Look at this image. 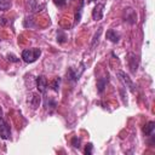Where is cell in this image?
Listing matches in <instances>:
<instances>
[{"label": "cell", "instance_id": "cell-1", "mask_svg": "<svg viewBox=\"0 0 155 155\" xmlns=\"http://www.w3.org/2000/svg\"><path fill=\"white\" fill-rule=\"evenodd\" d=\"M41 54L40 48H28L22 52V58L25 63H33L35 62Z\"/></svg>", "mask_w": 155, "mask_h": 155}, {"label": "cell", "instance_id": "cell-2", "mask_svg": "<svg viewBox=\"0 0 155 155\" xmlns=\"http://www.w3.org/2000/svg\"><path fill=\"white\" fill-rule=\"evenodd\" d=\"M116 76H117L119 80L122 82V85H124L125 87H127L131 92H134V91H136V85H134V82L131 80V78H130L125 71L117 70V71H116Z\"/></svg>", "mask_w": 155, "mask_h": 155}, {"label": "cell", "instance_id": "cell-3", "mask_svg": "<svg viewBox=\"0 0 155 155\" xmlns=\"http://www.w3.org/2000/svg\"><path fill=\"white\" fill-rule=\"evenodd\" d=\"M0 137L2 139H10L11 138V128L8 124L0 116Z\"/></svg>", "mask_w": 155, "mask_h": 155}, {"label": "cell", "instance_id": "cell-4", "mask_svg": "<svg viewBox=\"0 0 155 155\" xmlns=\"http://www.w3.org/2000/svg\"><path fill=\"white\" fill-rule=\"evenodd\" d=\"M127 62H128V67H130L131 73L134 74L138 69V57L136 56V53H133V52L127 53Z\"/></svg>", "mask_w": 155, "mask_h": 155}, {"label": "cell", "instance_id": "cell-5", "mask_svg": "<svg viewBox=\"0 0 155 155\" xmlns=\"http://www.w3.org/2000/svg\"><path fill=\"white\" fill-rule=\"evenodd\" d=\"M124 18H125V22H127V23H130V24H134V23L137 22V13L134 12L133 8L127 7V8H125Z\"/></svg>", "mask_w": 155, "mask_h": 155}, {"label": "cell", "instance_id": "cell-6", "mask_svg": "<svg viewBox=\"0 0 155 155\" xmlns=\"http://www.w3.org/2000/svg\"><path fill=\"white\" fill-rule=\"evenodd\" d=\"M103 10H104V5L103 4H97L92 11V18L94 21H101L103 17Z\"/></svg>", "mask_w": 155, "mask_h": 155}, {"label": "cell", "instance_id": "cell-7", "mask_svg": "<svg viewBox=\"0 0 155 155\" xmlns=\"http://www.w3.org/2000/svg\"><path fill=\"white\" fill-rule=\"evenodd\" d=\"M47 87V79L44 75H40L36 78V88L40 93H44Z\"/></svg>", "mask_w": 155, "mask_h": 155}, {"label": "cell", "instance_id": "cell-8", "mask_svg": "<svg viewBox=\"0 0 155 155\" xmlns=\"http://www.w3.org/2000/svg\"><path fill=\"white\" fill-rule=\"evenodd\" d=\"M28 7L31 12H40L45 8V4H39L36 0H28Z\"/></svg>", "mask_w": 155, "mask_h": 155}, {"label": "cell", "instance_id": "cell-9", "mask_svg": "<svg viewBox=\"0 0 155 155\" xmlns=\"http://www.w3.org/2000/svg\"><path fill=\"white\" fill-rule=\"evenodd\" d=\"M108 81H109L108 75H107V76H103V78H99V79L97 80V90H98L99 93H102V92L104 91V88L107 87Z\"/></svg>", "mask_w": 155, "mask_h": 155}, {"label": "cell", "instance_id": "cell-10", "mask_svg": "<svg viewBox=\"0 0 155 155\" xmlns=\"http://www.w3.org/2000/svg\"><path fill=\"white\" fill-rule=\"evenodd\" d=\"M107 39H108L109 41H111V42H117L119 39H120V34L116 33L114 29H109V30L107 31Z\"/></svg>", "mask_w": 155, "mask_h": 155}, {"label": "cell", "instance_id": "cell-11", "mask_svg": "<svg viewBox=\"0 0 155 155\" xmlns=\"http://www.w3.org/2000/svg\"><path fill=\"white\" fill-rule=\"evenodd\" d=\"M29 103H30V105H31L33 109H36V108L40 105V103H41L40 96H39L38 93H33V94H31V98H30V101H29Z\"/></svg>", "mask_w": 155, "mask_h": 155}, {"label": "cell", "instance_id": "cell-12", "mask_svg": "<svg viewBox=\"0 0 155 155\" xmlns=\"http://www.w3.org/2000/svg\"><path fill=\"white\" fill-rule=\"evenodd\" d=\"M80 75H81V73H76L73 68H69L68 69V73H67L68 80H70V81H78L79 78H80Z\"/></svg>", "mask_w": 155, "mask_h": 155}, {"label": "cell", "instance_id": "cell-13", "mask_svg": "<svg viewBox=\"0 0 155 155\" xmlns=\"http://www.w3.org/2000/svg\"><path fill=\"white\" fill-rule=\"evenodd\" d=\"M154 130H155V122H154V121H150V122H148V124L144 126L143 132H144L145 136H151V134L154 133Z\"/></svg>", "mask_w": 155, "mask_h": 155}, {"label": "cell", "instance_id": "cell-14", "mask_svg": "<svg viewBox=\"0 0 155 155\" xmlns=\"http://www.w3.org/2000/svg\"><path fill=\"white\" fill-rule=\"evenodd\" d=\"M12 6V0H0V10L7 11Z\"/></svg>", "mask_w": 155, "mask_h": 155}, {"label": "cell", "instance_id": "cell-15", "mask_svg": "<svg viewBox=\"0 0 155 155\" xmlns=\"http://www.w3.org/2000/svg\"><path fill=\"white\" fill-rule=\"evenodd\" d=\"M102 29L103 28H98V30H97V33L93 35V39H92V42H91V48H93L97 44H98V40H99V36H101V34H102Z\"/></svg>", "mask_w": 155, "mask_h": 155}, {"label": "cell", "instance_id": "cell-16", "mask_svg": "<svg viewBox=\"0 0 155 155\" xmlns=\"http://www.w3.org/2000/svg\"><path fill=\"white\" fill-rule=\"evenodd\" d=\"M59 82H61V79H59V78H54V79L51 81V88H52L54 92H58V90H59Z\"/></svg>", "mask_w": 155, "mask_h": 155}, {"label": "cell", "instance_id": "cell-17", "mask_svg": "<svg viewBox=\"0 0 155 155\" xmlns=\"http://www.w3.org/2000/svg\"><path fill=\"white\" fill-rule=\"evenodd\" d=\"M82 6H84V1H81V2H80L79 8H76L78 11L75 12V24L80 22V17H81V8H82Z\"/></svg>", "mask_w": 155, "mask_h": 155}, {"label": "cell", "instance_id": "cell-18", "mask_svg": "<svg viewBox=\"0 0 155 155\" xmlns=\"http://www.w3.org/2000/svg\"><path fill=\"white\" fill-rule=\"evenodd\" d=\"M56 105H57V104H56V101H53V99H51V98H48V99L45 101V108H46V109H48V108L54 109Z\"/></svg>", "mask_w": 155, "mask_h": 155}, {"label": "cell", "instance_id": "cell-19", "mask_svg": "<svg viewBox=\"0 0 155 155\" xmlns=\"http://www.w3.org/2000/svg\"><path fill=\"white\" fill-rule=\"evenodd\" d=\"M65 40H67L65 33H63L62 30H58V33H57V41L58 42H64Z\"/></svg>", "mask_w": 155, "mask_h": 155}, {"label": "cell", "instance_id": "cell-20", "mask_svg": "<svg viewBox=\"0 0 155 155\" xmlns=\"http://www.w3.org/2000/svg\"><path fill=\"white\" fill-rule=\"evenodd\" d=\"M80 144H81V139L79 137H73L71 139V145L74 148H80Z\"/></svg>", "mask_w": 155, "mask_h": 155}, {"label": "cell", "instance_id": "cell-21", "mask_svg": "<svg viewBox=\"0 0 155 155\" xmlns=\"http://www.w3.org/2000/svg\"><path fill=\"white\" fill-rule=\"evenodd\" d=\"M92 149H93L92 143H88V144L86 145V148H85V154H86V155H91V154H92Z\"/></svg>", "mask_w": 155, "mask_h": 155}, {"label": "cell", "instance_id": "cell-22", "mask_svg": "<svg viewBox=\"0 0 155 155\" xmlns=\"http://www.w3.org/2000/svg\"><path fill=\"white\" fill-rule=\"evenodd\" d=\"M24 27H34V23H33V21H31L30 17H27V18H25V21H24Z\"/></svg>", "mask_w": 155, "mask_h": 155}, {"label": "cell", "instance_id": "cell-23", "mask_svg": "<svg viewBox=\"0 0 155 155\" xmlns=\"http://www.w3.org/2000/svg\"><path fill=\"white\" fill-rule=\"evenodd\" d=\"M7 59L11 61V62H18L19 61V58H17L15 54H10V53L7 54Z\"/></svg>", "mask_w": 155, "mask_h": 155}, {"label": "cell", "instance_id": "cell-24", "mask_svg": "<svg viewBox=\"0 0 155 155\" xmlns=\"http://www.w3.org/2000/svg\"><path fill=\"white\" fill-rule=\"evenodd\" d=\"M53 1H54V4L57 6H64L65 2H67V0H53Z\"/></svg>", "mask_w": 155, "mask_h": 155}, {"label": "cell", "instance_id": "cell-25", "mask_svg": "<svg viewBox=\"0 0 155 155\" xmlns=\"http://www.w3.org/2000/svg\"><path fill=\"white\" fill-rule=\"evenodd\" d=\"M2 115V110H1V108H0V116Z\"/></svg>", "mask_w": 155, "mask_h": 155}, {"label": "cell", "instance_id": "cell-26", "mask_svg": "<svg viewBox=\"0 0 155 155\" xmlns=\"http://www.w3.org/2000/svg\"><path fill=\"white\" fill-rule=\"evenodd\" d=\"M91 1H93V0H88V1H87V2H91Z\"/></svg>", "mask_w": 155, "mask_h": 155}]
</instances>
